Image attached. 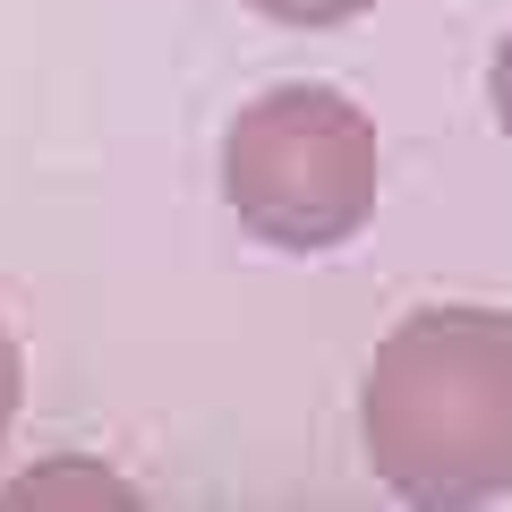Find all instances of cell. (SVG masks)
Here are the masks:
<instances>
[{"instance_id":"6da1fadb","label":"cell","mask_w":512,"mask_h":512,"mask_svg":"<svg viewBox=\"0 0 512 512\" xmlns=\"http://www.w3.org/2000/svg\"><path fill=\"white\" fill-rule=\"evenodd\" d=\"M367 461L410 504H478L512 487V325L487 308H419L367 367Z\"/></svg>"},{"instance_id":"7a4b0ae2","label":"cell","mask_w":512,"mask_h":512,"mask_svg":"<svg viewBox=\"0 0 512 512\" xmlns=\"http://www.w3.org/2000/svg\"><path fill=\"white\" fill-rule=\"evenodd\" d=\"M222 197L265 248H342L376 214V120L333 86L256 94L222 137Z\"/></svg>"},{"instance_id":"3957f363","label":"cell","mask_w":512,"mask_h":512,"mask_svg":"<svg viewBox=\"0 0 512 512\" xmlns=\"http://www.w3.org/2000/svg\"><path fill=\"white\" fill-rule=\"evenodd\" d=\"M248 9L274 26H342V18H367L376 0H248Z\"/></svg>"},{"instance_id":"277c9868","label":"cell","mask_w":512,"mask_h":512,"mask_svg":"<svg viewBox=\"0 0 512 512\" xmlns=\"http://www.w3.org/2000/svg\"><path fill=\"white\" fill-rule=\"evenodd\" d=\"M35 495H111V504H128V487H120V478H103V470H52V478H18V487H9V504H35Z\"/></svg>"},{"instance_id":"5b68a950","label":"cell","mask_w":512,"mask_h":512,"mask_svg":"<svg viewBox=\"0 0 512 512\" xmlns=\"http://www.w3.org/2000/svg\"><path fill=\"white\" fill-rule=\"evenodd\" d=\"M18 393H26V359H18V342H9V325H0V436L18 419Z\"/></svg>"},{"instance_id":"8992f818","label":"cell","mask_w":512,"mask_h":512,"mask_svg":"<svg viewBox=\"0 0 512 512\" xmlns=\"http://www.w3.org/2000/svg\"><path fill=\"white\" fill-rule=\"evenodd\" d=\"M495 128L512 137V26H504V43H495Z\"/></svg>"}]
</instances>
